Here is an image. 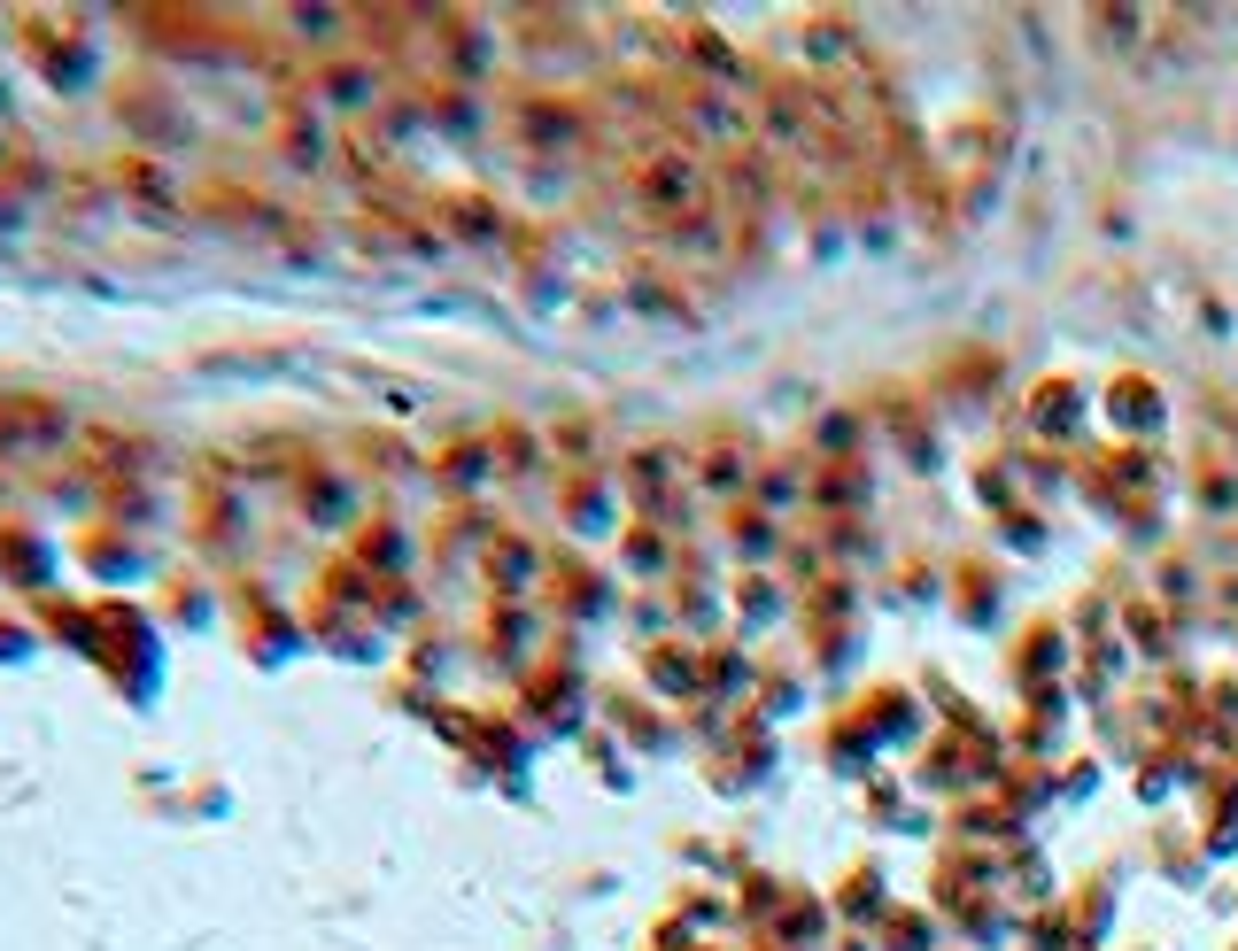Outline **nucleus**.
<instances>
[{
    "label": "nucleus",
    "instance_id": "nucleus-3",
    "mask_svg": "<svg viewBox=\"0 0 1238 951\" xmlns=\"http://www.w3.org/2000/svg\"><path fill=\"white\" fill-rule=\"evenodd\" d=\"M705 472H712V495H736L743 488V457H736V449H712Z\"/></svg>",
    "mask_w": 1238,
    "mask_h": 951
},
{
    "label": "nucleus",
    "instance_id": "nucleus-1",
    "mask_svg": "<svg viewBox=\"0 0 1238 951\" xmlns=\"http://www.w3.org/2000/svg\"><path fill=\"white\" fill-rule=\"evenodd\" d=\"M627 186H635V202H643V217H658V225H681L689 209L705 202V163L689 155V147L674 140H650V155L627 171Z\"/></svg>",
    "mask_w": 1238,
    "mask_h": 951
},
{
    "label": "nucleus",
    "instance_id": "nucleus-4",
    "mask_svg": "<svg viewBox=\"0 0 1238 951\" xmlns=\"http://www.w3.org/2000/svg\"><path fill=\"white\" fill-rule=\"evenodd\" d=\"M736 542H743V557H767V549H774V526H767V519H736Z\"/></svg>",
    "mask_w": 1238,
    "mask_h": 951
},
{
    "label": "nucleus",
    "instance_id": "nucleus-2",
    "mask_svg": "<svg viewBox=\"0 0 1238 951\" xmlns=\"http://www.w3.org/2000/svg\"><path fill=\"white\" fill-rule=\"evenodd\" d=\"M944 147H952V171H960V186H983V178H991V163H999V124L975 109V116H960V124L944 132Z\"/></svg>",
    "mask_w": 1238,
    "mask_h": 951
}]
</instances>
